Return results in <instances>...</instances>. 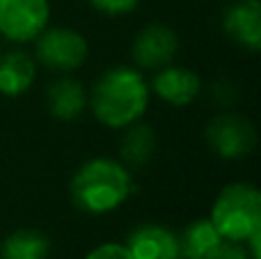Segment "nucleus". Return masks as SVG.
Returning a JSON list of instances; mask_svg holds the SVG:
<instances>
[{
  "label": "nucleus",
  "mask_w": 261,
  "mask_h": 259,
  "mask_svg": "<svg viewBox=\"0 0 261 259\" xmlns=\"http://www.w3.org/2000/svg\"><path fill=\"white\" fill-rule=\"evenodd\" d=\"M149 96L151 90L142 73L122 64L101 73L99 81L92 85V92L87 94V103L103 126L126 128L144 115Z\"/></svg>",
  "instance_id": "1"
},
{
  "label": "nucleus",
  "mask_w": 261,
  "mask_h": 259,
  "mask_svg": "<svg viewBox=\"0 0 261 259\" xmlns=\"http://www.w3.org/2000/svg\"><path fill=\"white\" fill-rule=\"evenodd\" d=\"M73 204L92 216L110 214L133 193V179L122 163L113 159H90L76 170L69 184Z\"/></svg>",
  "instance_id": "2"
},
{
  "label": "nucleus",
  "mask_w": 261,
  "mask_h": 259,
  "mask_svg": "<svg viewBox=\"0 0 261 259\" xmlns=\"http://www.w3.org/2000/svg\"><path fill=\"white\" fill-rule=\"evenodd\" d=\"M208 220L225 241H245L261 229V193L252 184H229L216 197Z\"/></svg>",
  "instance_id": "3"
},
{
  "label": "nucleus",
  "mask_w": 261,
  "mask_h": 259,
  "mask_svg": "<svg viewBox=\"0 0 261 259\" xmlns=\"http://www.w3.org/2000/svg\"><path fill=\"white\" fill-rule=\"evenodd\" d=\"M87 41L71 28H50L35 39V55L46 69L67 73L83 67L87 60Z\"/></svg>",
  "instance_id": "4"
},
{
  "label": "nucleus",
  "mask_w": 261,
  "mask_h": 259,
  "mask_svg": "<svg viewBox=\"0 0 261 259\" xmlns=\"http://www.w3.org/2000/svg\"><path fill=\"white\" fill-rule=\"evenodd\" d=\"M206 142L220 159H243L257 145V131L248 117L236 113H220L206 124Z\"/></svg>",
  "instance_id": "5"
},
{
  "label": "nucleus",
  "mask_w": 261,
  "mask_h": 259,
  "mask_svg": "<svg viewBox=\"0 0 261 259\" xmlns=\"http://www.w3.org/2000/svg\"><path fill=\"white\" fill-rule=\"evenodd\" d=\"M50 18L48 0H0V35L9 41H35Z\"/></svg>",
  "instance_id": "6"
},
{
  "label": "nucleus",
  "mask_w": 261,
  "mask_h": 259,
  "mask_svg": "<svg viewBox=\"0 0 261 259\" xmlns=\"http://www.w3.org/2000/svg\"><path fill=\"white\" fill-rule=\"evenodd\" d=\"M176 50H179V37L172 28L163 25V23H151L144 25L142 30L135 35L130 53L138 67L142 69H163L174 60Z\"/></svg>",
  "instance_id": "7"
},
{
  "label": "nucleus",
  "mask_w": 261,
  "mask_h": 259,
  "mask_svg": "<svg viewBox=\"0 0 261 259\" xmlns=\"http://www.w3.org/2000/svg\"><path fill=\"white\" fill-rule=\"evenodd\" d=\"M222 30L234 44L248 50L261 48V5L259 0H239L222 14Z\"/></svg>",
  "instance_id": "8"
},
{
  "label": "nucleus",
  "mask_w": 261,
  "mask_h": 259,
  "mask_svg": "<svg viewBox=\"0 0 261 259\" xmlns=\"http://www.w3.org/2000/svg\"><path fill=\"white\" fill-rule=\"evenodd\" d=\"M124 246L133 259H181L179 237L163 225H140L128 234Z\"/></svg>",
  "instance_id": "9"
},
{
  "label": "nucleus",
  "mask_w": 261,
  "mask_h": 259,
  "mask_svg": "<svg viewBox=\"0 0 261 259\" xmlns=\"http://www.w3.org/2000/svg\"><path fill=\"white\" fill-rule=\"evenodd\" d=\"M151 90L158 99H163L165 103L170 106H188L193 103L195 99L199 96V90H202V81L195 71L186 67H167L158 69V73L153 76Z\"/></svg>",
  "instance_id": "10"
},
{
  "label": "nucleus",
  "mask_w": 261,
  "mask_h": 259,
  "mask_svg": "<svg viewBox=\"0 0 261 259\" xmlns=\"http://www.w3.org/2000/svg\"><path fill=\"white\" fill-rule=\"evenodd\" d=\"M46 99H48V110L55 119L71 122V119L81 117V113L85 110L87 92L76 78L60 76L48 85Z\"/></svg>",
  "instance_id": "11"
},
{
  "label": "nucleus",
  "mask_w": 261,
  "mask_h": 259,
  "mask_svg": "<svg viewBox=\"0 0 261 259\" xmlns=\"http://www.w3.org/2000/svg\"><path fill=\"white\" fill-rule=\"evenodd\" d=\"M37 76V64L23 50L0 55V94L5 96H21L30 90Z\"/></svg>",
  "instance_id": "12"
},
{
  "label": "nucleus",
  "mask_w": 261,
  "mask_h": 259,
  "mask_svg": "<svg viewBox=\"0 0 261 259\" xmlns=\"http://www.w3.org/2000/svg\"><path fill=\"white\" fill-rule=\"evenodd\" d=\"M220 243L222 237L208 218L193 220L179 237V248L184 259H211Z\"/></svg>",
  "instance_id": "13"
},
{
  "label": "nucleus",
  "mask_w": 261,
  "mask_h": 259,
  "mask_svg": "<svg viewBox=\"0 0 261 259\" xmlns=\"http://www.w3.org/2000/svg\"><path fill=\"white\" fill-rule=\"evenodd\" d=\"M50 241L37 229H16L0 243V259H48Z\"/></svg>",
  "instance_id": "14"
},
{
  "label": "nucleus",
  "mask_w": 261,
  "mask_h": 259,
  "mask_svg": "<svg viewBox=\"0 0 261 259\" xmlns=\"http://www.w3.org/2000/svg\"><path fill=\"white\" fill-rule=\"evenodd\" d=\"M122 138V159L128 168H142L156 154V133L147 124H130Z\"/></svg>",
  "instance_id": "15"
},
{
  "label": "nucleus",
  "mask_w": 261,
  "mask_h": 259,
  "mask_svg": "<svg viewBox=\"0 0 261 259\" xmlns=\"http://www.w3.org/2000/svg\"><path fill=\"white\" fill-rule=\"evenodd\" d=\"M140 0H90V5L94 9H99L106 16H122V14H128L138 7Z\"/></svg>",
  "instance_id": "16"
},
{
  "label": "nucleus",
  "mask_w": 261,
  "mask_h": 259,
  "mask_svg": "<svg viewBox=\"0 0 261 259\" xmlns=\"http://www.w3.org/2000/svg\"><path fill=\"white\" fill-rule=\"evenodd\" d=\"M85 259H133L124 243H101Z\"/></svg>",
  "instance_id": "17"
},
{
  "label": "nucleus",
  "mask_w": 261,
  "mask_h": 259,
  "mask_svg": "<svg viewBox=\"0 0 261 259\" xmlns=\"http://www.w3.org/2000/svg\"><path fill=\"white\" fill-rule=\"evenodd\" d=\"M211 259H250L245 246H241L239 241H225L216 248V252L211 255Z\"/></svg>",
  "instance_id": "18"
}]
</instances>
